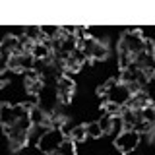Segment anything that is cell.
Listing matches in <instances>:
<instances>
[{
    "instance_id": "7",
    "label": "cell",
    "mask_w": 155,
    "mask_h": 155,
    "mask_svg": "<svg viewBox=\"0 0 155 155\" xmlns=\"http://www.w3.org/2000/svg\"><path fill=\"white\" fill-rule=\"evenodd\" d=\"M84 130H85V140H99V138H103V132H101L97 120H89V122H85Z\"/></svg>"
},
{
    "instance_id": "5",
    "label": "cell",
    "mask_w": 155,
    "mask_h": 155,
    "mask_svg": "<svg viewBox=\"0 0 155 155\" xmlns=\"http://www.w3.org/2000/svg\"><path fill=\"white\" fill-rule=\"evenodd\" d=\"M54 89H56V95H58V103L60 105H68L74 97V91H76V81L72 78H68L66 74H60L54 80Z\"/></svg>"
},
{
    "instance_id": "8",
    "label": "cell",
    "mask_w": 155,
    "mask_h": 155,
    "mask_svg": "<svg viewBox=\"0 0 155 155\" xmlns=\"http://www.w3.org/2000/svg\"><path fill=\"white\" fill-rule=\"evenodd\" d=\"M97 124H99V128H101V132H103V136H107V134H110V124H113V116L110 114H107V113H103L97 118Z\"/></svg>"
},
{
    "instance_id": "3",
    "label": "cell",
    "mask_w": 155,
    "mask_h": 155,
    "mask_svg": "<svg viewBox=\"0 0 155 155\" xmlns=\"http://www.w3.org/2000/svg\"><path fill=\"white\" fill-rule=\"evenodd\" d=\"M140 143H142V138H140V134H136L134 130H122V132H118L116 138H114V147L122 155H128V153L136 151Z\"/></svg>"
},
{
    "instance_id": "2",
    "label": "cell",
    "mask_w": 155,
    "mask_h": 155,
    "mask_svg": "<svg viewBox=\"0 0 155 155\" xmlns=\"http://www.w3.org/2000/svg\"><path fill=\"white\" fill-rule=\"evenodd\" d=\"M66 136L62 134L60 128H47V132L41 136V140L37 142V149L45 155H52L60 147V143L64 142Z\"/></svg>"
},
{
    "instance_id": "4",
    "label": "cell",
    "mask_w": 155,
    "mask_h": 155,
    "mask_svg": "<svg viewBox=\"0 0 155 155\" xmlns=\"http://www.w3.org/2000/svg\"><path fill=\"white\" fill-rule=\"evenodd\" d=\"M23 116H27V110L19 103H2L0 105V126L2 128H8V126L16 124Z\"/></svg>"
},
{
    "instance_id": "1",
    "label": "cell",
    "mask_w": 155,
    "mask_h": 155,
    "mask_svg": "<svg viewBox=\"0 0 155 155\" xmlns=\"http://www.w3.org/2000/svg\"><path fill=\"white\" fill-rule=\"evenodd\" d=\"M130 89L128 85L120 84L118 80H109L105 81V95H103V103H110L116 107H126L130 101Z\"/></svg>"
},
{
    "instance_id": "9",
    "label": "cell",
    "mask_w": 155,
    "mask_h": 155,
    "mask_svg": "<svg viewBox=\"0 0 155 155\" xmlns=\"http://www.w3.org/2000/svg\"><path fill=\"white\" fill-rule=\"evenodd\" d=\"M140 116H142V120H145V122H155V109H153V105H149V107H145V109L140 110Z\"/></svg>"
},
{
    "instance_id": "6",
    "label": "cell",
    "mask_w": 155,
    "mask_h": 155,
    "mask_svg": "<svg viewBox=\"0 0 155 155\" xmlns=\"http://www.w3.org/2000/svg\"><path fill=\"white\" fill-rule=\"evenodd\" d=\"M33 64H35V58L31 56V52L21 51V52H14L12 56L8 58V70L12 72H31Z\"/></svg>"
}]
</instances>
